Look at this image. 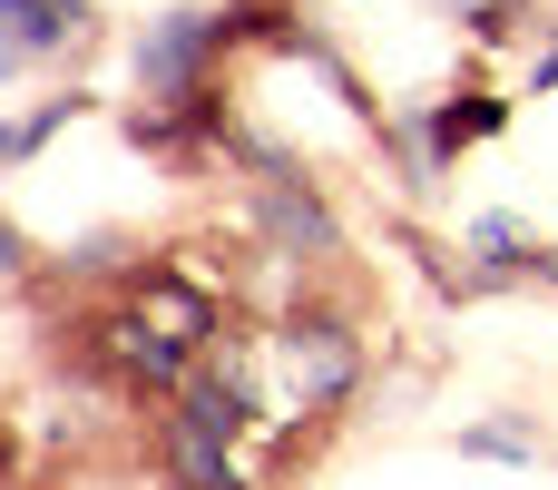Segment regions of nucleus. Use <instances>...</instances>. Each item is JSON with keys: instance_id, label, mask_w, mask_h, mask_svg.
Returning <instances> with one entry per match:
<instances>
[{"instance_id": "9d476101", "label": "nucleus", "mask_w": 558, "mask_h": 490, "mask_svg": "<svg viewBox=\"0 0 558 490\" xmlns=\"http://www.w3.org/2000/svg\"><path fill=\"white\" fill-rule=\"evenodd\" d=\"M520 275H530V285H558V246H539V255H530Z\"/></svg>"}, {"instance_id": "6e6552de", "label": "nucleus", "mask_w": 558, "mask_h": 490, "mask_svg": "<svg viewBox=\"0 0 558 490\" xmlns=\"http://www.w3.org/2000/svg\"><path fill=\"white\" fill-rule=\"evenodd\" d=\"M78 108H88V98H39V108L0 118V177H10V167H29V157H39V147H49L69 118H78Z\"/></svg>"}, {"instance_id": "f03ea898", "label": "nucleus", "mask_w": 558, "mask_h": 490, "mask_svg": "<svg viewBox=\"0 0 558 490\" xmlns=\"http://www.w3.org/2000/svg\"><path fill=\"white\" fill-rule=\"evenodd\" d=\"M226 39H235V10H157L137 29V88H147V108H196Z\"/></svg>"}, {"instance_id": "f257e3e1", "label": "nucleus", "mask_w": 558, "mask_h": 490, "mask_svg": "<svg viewBox=\"0 0 558 490\" xmlns=\"http://www.w3.org/2000/svg\"><path fill=\"white\" fill-rule=\"evenodd\" d=\"M265 354H275V383H284L304 413H333V403L363 393V334H353L343 314H284V324L265 334Z\"/></svg>"}, {"instance_id": "39448f33", "label": "nucleus", "mask_w": 558, "mask_h": 490, "mask_svg": "<svg viewBox=\"0 0 558 490\" xmlns=\"http://www.w3.org/2000/svg\"><path fill=\"white\" fill-rule=\"evenodd\" d=\"M157 452H167L177 490H245V462H235V442L196 432L186 413H167V422H157Z\"/></svg>"}, {"instance_id": "7ed1b4c3", "label": "nucleus", "mask_w": 558, "mask_h": 490, "mask_svg": "<svg viewBox=\"0 0 558 490\" xmlns=\"http://www.w3.org/2000/svg\"><path fill=\"white\" fill-rule=\"evenodd\" d=\"M235 157L255 167V226H265V255H284V265H324V255H343V226H333V206L314 196V177H294L275 147H255V138H235Z\"/></svg>"}, {"instance_id": "0eeeda50", "label": "nucleus", "mask_w": 558, "mask_h": 490, "mask_svg": "<svg viewBox=\"0 0 558 490\" xmlns=\"http://www.w3.org/2000/svg\"><path fill=\"white\" fill-rule=\"evenodd\" d=\"M451 452L461 462H510V471H539L549 462V442L530 422H471V432H451Z\"/></svg>"}, {"instance_id": "1a4fd4ad", "label": "nucleus", "mask_w": 558, "mask_h": 490, "mask_svg": "<svg viewBox=\"0 0 558 490\" xmlns=\"http://www.w3.org/2000/svg\"><path fill=\"white\" fill-rule=\"evenodd\" d=\"M20 275H29V236L0 216V285H20Z\"/></svg>"}, {"instance_id": "423d86ee", "label": "nucleus", "mask_w": 558, "mask_h": 490, "mask_svg": "<svg viewBox=\"0 0 558 490\" xmlns=\"http://www.w3.org/2000/svg\"><path fill=\"white\" fill-rule=\"evenodd\" d=\"M177 413H186L196 432H216V442H245V432H255V403H245L226 373H206V363H196V383L177 393Z\"/></svg>"}, {"instance_id": "20e7f679", "label": "nucleus", "mask_w": 558, "mask_h": 490, "mask_svg": "<svg viewBox=\"0 0 558 490\" xmlns=\"http://www.w3.org/2000/svg\"><path fill=\"white\" fill-rule=\"evenodd\" d=\"M88 29H98L88 0H0V79H20L39 59H69Z\"/></svg>"}]
</instances>
